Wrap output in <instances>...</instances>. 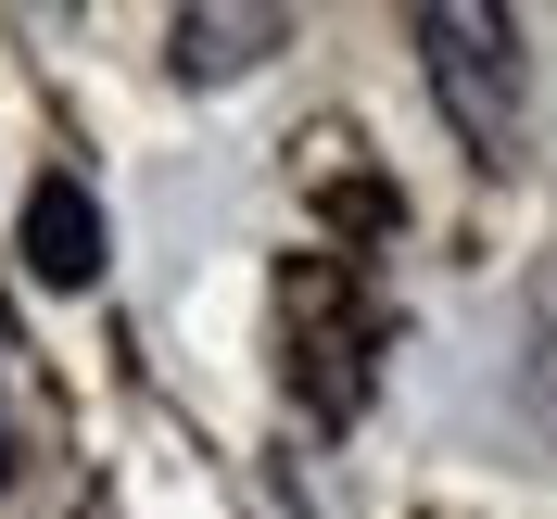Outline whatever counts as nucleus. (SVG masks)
I'll return each mask as SVG.
<instances>
[{"mask_svg":"<svg viewBox=\"0 0 557 519\" xmlns=\"http://www.w3.org/2000/svg\"><path fill=\"white\" fill-rule=\"evenodd\" d=\"M418 76L444 89L456 139H469L482 165H507V139H520V26L444 0V13H418Z\"/></svg>","mask_w":557,"mask_h":519,"instance_id":"obj_1","label":"nucleus"},{"mask_svg":"<svg viewBox=\"0 0 557 519\" xmlns=\"http://www.w3.org/2000/svg\"><path fill=\"white\" fill-rule=\"evenodd\" d=\"M26 267L51 279V292L102 279V203H89L76 177H38V190H26Z\"/></svg>","mask_w":557,"mask_h":519,"instance_id":"obj_2","label":"nucleus"},{"mask_svg":"<svg viewBox=\"0 0 557 519\" xmlns=\"http://www.w3.org/2000/svg\"><path fill=\"white\" fill-rule=\"evenodd\" d=\"M267 38H278V13H177V64L190 76H242Z\"/></svg>","mask_w":557,"mask_h":519,"instance_id":"obj_3","label":"nucleus"},{"mask_svg":"<svg viewBox=\"0 0 557 519\" xmlns=\"http://www.w3.org/2000/svg\"><path fill=\"white\" fill-rule=\"evenodd\" d=\"M532 381H545V406H557V317H545V355H532Z\"/></svg>","mask_w":557,"mask_h":519,"instance_id":"obj_4","label":"nucleus"},{"mask_svg":"<svg viewBox=\"0 0 557 519\" xmlns=\"http://www.w3.org/2000/svg\"><path fill=\"white\" fill-rule=\"evenodd\" d=\"M0 469H13V431H0Z\"/></svg>","mask_w":557,"mask_h":519,"instance_id":"obj_5","label":"nucleus"}]
</instances>
